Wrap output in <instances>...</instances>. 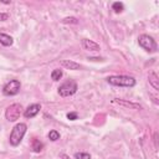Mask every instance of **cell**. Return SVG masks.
I'll use <instances>...</instances> for the list:
<instances>
[{"instance_id":"obj_20","label":"cell","mask_w":159,"mask_h":159,"mask_svg":"<svg viewBox=\"0 0 159 159\" xmlns=\"http://www.w3.org/2000/svg\"><path fill=\"white\" fill-rule=\"evenodd\" d=\"M7 17H9L7 14H0V21H5V20H7Z\"/></svg>"},{"instance_id":"obj_19","label":"cell","mask_w":159,"mask_h":159,"mask_svg":"<svg viewBox=\"0 0 159 159\" xmlns=\"http://www.w3.org/2000/svg\"><path fill=\"white\" fill-rule=\"evenodd\" d=\"M77 117H78V116H77V113H76V112H71V113H68V114H67V118H68V119H71V120H76V119H77Z\"/></svg>"},{"instance_id":"obj_12","label":"cell","mask_w":159,"mask_h":159,"mask_svg":"<svg viewBox=\"0 0 159 159\" xmlns=\"http://www.w3.org/2000/svg\"><path fill=\"white\" fill-rule=\"evenodd\" d=\"M14 42L12 37L10 35H6V34H2L0 32V43L4 45V46H11Z\"/></svg>"},{"instance_id":"obj_7","label":"cell","mask_w":159,"mask_h":159,"mask_svg":"<svg viewBox=\"0 0 159 159\" xmlns=\"http://www.w3.org/2000/svg\"><path fill=\"white\" fill-rule=\"evenodd\" d=\"M40 109H41V106L39 104V103H34V104H30L26 109H25V112H24V116L26 117V118H34L39 112H40Z\"/></svg>"},{"instance_id":"obj_5","label":"cell","mask_w":159,"mask_h":159,"mask_svg":"<svg viewBox=\"0 0 159 159\" xmlns=\"http://www.w3.org/2000/svg\"><path fill=\"white\" fill-rule=\"evenodd\" d=\"M21 111H22V106L20 103H14L11 106H9L5 111V118L9 122H15L20 118L21 116Z\"/></svg>"},{"instance_id":"obj_8","label":"cell","mask_w":159,"mask_h":159,"mask_svg":"<svg viewBox=\"0 0 159 159\" xmlns=\"http://www.w3.org/2000/svg\"><path fill=\"white\" fill-rule=\"evenodd\" d=\"M113 103H118L120 106H124V107H128V108H132V109H142V106L139 103H134V102H129V101H125V99H118V98H114L112 99Z\"/></svg>"},{"instance_id":"obj_15","label":"cell","mask_w":159,"mask_h":159,"mask_svg":"<svg viewBox=\"0 0 159 159\" xmlns=\"http://www.w3.org/2000/svg\"><path fill=\"white\" fill-rule=\"evenodd\" d=\"M112 9L114 10V12H122L123 11V9H124V5H123V2H119V1H116V2H113V5H112Z\"/></svg>"},{"instance_id":"obj_1","label":"cell","mask_w":159,"mask_h":159,"mask_svg":"<svg viewBox=\"0 0 159 159\" xmlns=\"http://www.w3.org/2000/svg\"><path fill=\"white\" fill-rule=\"evenodd\" d=\"M26 130H27V125H26L25 123H17V124L12 128V130H11V133H10V138H9L10 144L14 145V147L19 145V144L21 143V140H22V138H24Z\"/></svg>"},{"instance_id":"obj_9","label":"cell","mask_w":159,"mask_h":159,"mask_svg":"<svg viewBox=\"0 0 159 159\" xmlns=\"http://www.w3.org/2000/svg\"><path fill=\"white\" fill-rule=\"evenodd\" d=\"M82 45L86 50L88 51H98L99 50V45L92 40H88V39H83L82 40Z\"/></svg>"},{"instance_id":"obj_18","label":"cell","mask_w":159,"mask_h":159,"mask_svg":"<svg viewBox=\"0 0 159 159\" xmlns=\"http://www.w3.org/2000/svg\"><path fill=\"white\" fill-rule=\"evenodd\" d=\"M62 21H63L65 24H66V22H72V24H77V22H78L77 19H75V17H66V19H63Z\"/></svg>"},{"instance_id":"obj_10","label":"cell","mask_w":159,"mask_h":159,"mask_svg":"<svg viewBox=\"0 0 159 159\" xmlns=\"http://www.w3.org/2000/svg\"><path fill=\"white\" fill-rule=\"evenodd\" d=\"M61 66L65 67V68H67V70H73V71L81 68V65L80 63H77L75 61H71V60H62L61 61Z\"/></svg>"},{"instance_id":"obj_14","label":"cell","mask_w":159,"mask_h":159,"mask_svg":"<svg viewBox=\"0 0 159 159\" xmlns=\"http://www.w3.org/2000/svg\"><path fill=\"white\" fill-rule=\"evenodd\" d=\"M62 75H63L62 70H60V68H55V70L51 72V78H52L53 81H58V80H61Z\"/></svg>"},{"instance_id":"obj_16","label":"cell","mask_w":159,"mask_h":159,"mask_svg":"<svg viewBox=\"0 0 159 159\" xmlns=\"http://www.w3.org/2000/svg\"><path fill=\"white\" fill-rule=\"evenodd\" d=\"M48 139L52 140V142L58 140V139H60V133H58L57 130H50V133H48Z\"/></svg>"},{"instance_id":"obj_2","label":"cell","mask_w":159,"mask_h":159,"mask_svg":"<svg viewBox=\"0 0 159 159\" xmlns=\"http://www.w3.org/2000/svg\"><path fill=\"white\" fill-rule=\"evenodd\" d=\"M107 82L112 86H119V87H133L135 86V80L134 77L130 76H109L107 77Z\"/></svg>"},{"instance_id":"obj_3","label":"cell","mask_w":159,"mask_h":159,"mask_svg":"<svg viewBox=\"0 0 159 159\" xmlns=\"http://www.w3.org/2000/svg\"><path fill=\"white\" fill-rule=\"evenodd\" d=\"M138 42H139V46L143 47L148 52H155L158 48L155 40L149 35H140L138 37Z\"/></svg>"},{"instance_id":"obj_6","label":"cell","mask_w":159,"mask_h":159,"mask_svg":"<svg viewBox=\"0 0 159 159\" xmlns=\"http://www.w3.org/2000/svg\"><path fill=\"white\" fill-rule=\"evenodd\" d=\"M20 88H21L20 81H17V80H11V81H9V82L2 87V93H4L5 96H16V94L20 92Z\"/></svg>"},{"instance_id":"obj_17","label":"cell","mask_w":159,"mask_h":159,"mask_svg":"<svg viewBox=\"0 0 159 159\" xmlns=\"http://www.w3.org/2000/svg\"><path fill=\"white\" fill-rule=\"evenodd\" d=\"M75 159H91V155L88 153L80 152V153H76L75 154Z\"/></svg>"},{"instance_id":"obj_13","label":"cell","mask_w":159,"mask_h":159,"mask_svg":"<svg viewBox=\"0 0 159 159\" xmlns=\"http://www.w3.org/2000/svg\"><path fill=\"white\" fill-rule=\"evenodd\" d=\"M42 148H43V144H42L39 139L34 138V139H32V142H31V149H32L34 152L39 153V152H41V150H42Z\"/></svg>"},{"instance_id":"obj_4","label":"cell","mask_w":159,"mask_h":159,"mask_svg":"<svg viewBox=\"0 0 159 159\" xmlns=\"http://www.w3.org/2000/svg\"><path fill=\"white\" fill-rule=\"evenodd\" d=\"M78 87H77V83L72 80H68L66 81L65 83H62L60 87H58V93L60 96L62 97H68V96H72L77 92Z\"/></svg>"},{"instance_id":"obj_11","label":"cell","mask_w":159,"mask_h":159,"mask_svg":"<svg viewBox=\"0 0 159 159\" xmlns=\"http://www.w3.org/2000/svg\"><path fill=\"white\" fill-rule=\"evenodd\" d=\"M148 78H149V84H150L155 91H159V77H158V75H157L154 71H152V72H149Z\"/></svg>"}]
</instances>
